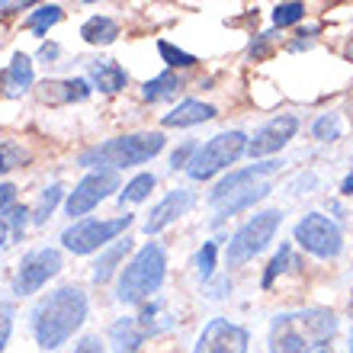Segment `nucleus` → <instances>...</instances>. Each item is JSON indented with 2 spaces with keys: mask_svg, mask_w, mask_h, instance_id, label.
<instances>
[{
  "mask_svg": "<svg viewBox=\"0 0 353 353\" xmlns=\"http://www.w3.org/2000/svg\"><path fill=\"white\" fill-rule=\"evenodd\" d=\"M23 3H0V13H10V10H19Z\"/></svg>",
  "mask_w": 353,
  "mask_h": 353,
  "instance_id": "nucleus-41",
  "label": "nucleus"
},
{
  "mask_svg": "<svg viewBox=\"0 0 353 353\" xmlns=\"http://www.w3.org/2000/svg\"><path fill=\"white\" fill-rule=\"evenodd\" d=\"M132 215H116V219H81L61 234V244L74 254H93L106 248L110 241H119L122 232H129Z\"/></svg>",
  "mask_w": 353,
  "mask_h": 353,
  "instance_id": "nucleus-7",
  "label": "nucleus"
},
{
  "mask_svg": "<svg viewBox=\"0 0 353 353\" xmlns=\"http://www.w3.org/2000/svg\"><path fill=\"white\" fill-rule=\"evenodd\" d=\"M315 353H325V350H315Z\"/></svg>",
  "mask_w": 353,
  "mask_h": 353,
  "instance_id": "nucleus-44",
  "label": "nucleus"
},
{
  "mask_svg": "<svg viewBox=\"0 0 353 353\" xmlns=\"http://www.w3.org/2000/svg\"><path fill=\"white\" fill-rule=\"evenodd\" d=\"M312 135H315L318 141H337L341 139V116H337V112L318 116L315 125H312Z\"/></svg>",
  "mask_w": 353,
  "mask_h": 353,
  "instance_id": "nucleus-27",
  "label": "nucleus"
},
{
  "mask_svg": "<svg viewBox=\"0 0 353 353\" xmlns=\"http://www.w3.org/2000/svg\"><path fill=\"white\" fill-rule=\"evenodd\" d=\"M26 215H29L26 205H13V209H10V219H13V238H23V228H26Z\"/></svg>",
  "mask_w": 353,
  "mask_h": 353,
  "instance_id": "nucleus-35",
  "label": "nucleus"
},
{
  "mask_svg": "<svg viewBox=\"0 0 353 353\" xmlns=\"http://www.w3.org/2000/svg\"><path fill=\"white\" fill-rule=\"evenodd\" d=\"M196 148H199V145H193V141H183V145H180L174 154H170V168H174V170L176 168H190V161H193Z\"/></svg>",
  "mask_w": 353,
  "mask_h": 353,
  "instance_id": "nucleus-34",
  "label": "nucleus"
},
{
  "mask_svg": "<svg viewBox=\"0 0 353 353\" xmlns=\"http://www.w3.org/2000/svg\"><path fill=\"white\" fill-rule=\"evenodd\" d=\"M74 353H106V350H103V341H100V337H81V344H77L74 347Z\"/></svg>",
  "mask_w": 353,
  "mask_h": 353,
  "instance_id": "nucleus-37",
  "label": "nucleus"
},
{
  "mask_svg": "<svg viewBox=\"0 0 353 353\" xmlns=\"http://www.w3.org/2000/svg\"><path fill=\"white\" fill-rule=\"evenodd\" d=\"M13 205H17V186L0 183V212H10Z\"/></svg>",
  "mask_w": 353,
  "mask_h": 353,
  "instance_id": "nucleus-36",
  "label": "nucleus"
},
{
  "mask_svg": "<svg viewBox=\"0 0 353 353\" xmlns=\"http://www.w3.org/2000/svg\"><path fill=\"white\" fill-rule=\"evenodd\" d=\"M116 190H119V174H116V170H110V168L90 170V174L71 190V196H68V215L81 222L87 212H93V209H97L106 196L116 193Z\"/></svg>",
  "mask_w": 353,
  "mask_h": 353,
  "instance_id": "nucleus-9",
  "label": "nucleus"
},
{
  "mask_svg": "<svg viewBox=\"0 0 353 353\" xmlns=\"http://www.w3.org/2000/svg\"><path fill=\"white\" fill-rule=\"evenodd\" d=\"M350 353H353V334H350Z\"/></svg>",
  "mask_w": 353,
  "mask_h": 353,
  "instance_id": "nucleus-43",
  "label": "nucleus"
},
{
  "mask_svg": "<svg viewBox=\"0 0 353 353\" xmlns=\"http://www.w3.org/2000/svg\"><path fill=\"white\" fill-rule=\"evenodd\" d=\"M215 254H219L215 241H205L203 248H199V254H196V267H199V276H203V279H212V273H215Z\"/></svg>",
  "mask_w": 353,
  "mask_h": 353,
  "instance_id": "nucleus-32",
  "label": "nucleus"
},
{
  "mask_svg": "<svg viewBox=\"0 0 353 353\" xmlns=\"http://www.w3.org/2000/svg\"><path fill=\"white\" fill-rule=\"evenodd\" d=\"M190 205H193V193H190V190H174V193H168L154 209H151L148 219H145V232L148 234L164 232L168 225H174L176 219H180V215L190 212Z\"/></svg>",
  "mask_w": 353,
  "mask_h": 353,
  "instance_id": "nucleus-13",
  "label": "nucleus"
},
{
  "mask_svg": "<svg viewBox=\"0 0 353 353\" xmlns=\"http://www.w3.org/2000/svg\"><path fill=\"white\" fill-rule=\"evenodd\" d=\"M87 321V296L81 286H61L32 312V331L42 350H58Z\"/></svg>",
  "mask_w": 353,
  "mask_h": 353,
  "instance_id": "nucleus-1",
  "label": "nucleus"
},
{
  "mask_svg": "<svg viewBox=\"0 0 353 353\" xmlns=\"http://www.w3.org/2000/svg\"><path fill=\"white\" fill-rule=\"evenodd\" d=\"M29 87H32V58L17 52L7 68V90L13 93V97H19V93H26Z\"/></svg>",
  "mask_w": 353,
  "mask_h": 353,
  "instance_id": "nucleus-22",
  "label": "nucleus"
},
{
  "mask_svg": "<svg viewBox=\"0 0 353 353\" xmlns=\"http://www.w3.org/2000/svg\"><path fill=\"white\" fill-rule=\"evenodd\" d=\"M58 19H61V7L58 3H46V7H36L32 13L26 17V26L36 32V36H46L48 29L55 26Z\"/></svg>",
  "mask_w": 353,
  "mask_h": 353,
  "instance_id": "nucleus-25",
  "label": "nucleus"
},
{
  "mask_svg": "<svg viewBox=\"0 0 353 353\" xmlns=\"http://www.w3.org/2000/svg\"><path fill=\"white\" fill-rule=\"evenodd\" d=\"M81 36H84L87 46H110V42H116V36H119V23L110 17H90L81 26Z\"/></svg>",
  "mask_w": 353,
  "mask_h": 353,
  "instance_id": "nucleus-21",
  "label": "nucleus"
},
{
  "mask_svg": "<svg viewBox=\"0 0 353 353\" xmlns=\"http://www.w3.org/2000/svg\"><path fill=\"white\" fill-rule=\"evenodd\" d=\"M215 106H209V103L203 100H183L176 103V110H170L168 116H164V125L168 129H186V125H203V122L215 119Z\"/></svg>",
  "mask_w": 353,
  "mask_h": 353,
  "instance_id": "nucleus-16",
  "label": "nucleus"
},
{
  "mask_svg": "<svg viewBox=\"0 0 353 353\" xmlns=\"http://www.w3.org/2000/svg\"><path fill=\"white\" fill-rule=\"evenodd\" d=\"M289 263H292V251H289V244H283V248H279V254L270 261L267 273H263V286H273V279H276L283 270H289Z\"/></svg>",
  "mask_w": 353,
  "mask_h": 353,
  "instance_id": "nucleus-30",
  "label": "nucleus"
},
{
  "mask_svg": "<svg viewBox=\"0 0 353 353\" xmlns=\"http://www.w3.org/2000/svg\"><path fill=\"white\" fill-rule=\"evenodd\" d=\"M3 244H7V222L0 219V248H3Z\"/></svg>",
  "mask_w": 353,
  "mask_h": 353,
  "instance_id": "nucleus-40",
  "label": "nucleus"
},
{
  "mask_svg": "<svg viewBox=\"0 0 353 353\" xmlns=\"http://www.w3.org/2000/svg\"><path fill=\"white\" fill-rule=\"evenodd\" d=\"M168 273V254L158 241H145L129 261V267L122 270L119 276V302L122 305H141L148 302L164 283Z\"/></svg>",
  "mask_w": 353,
  "mask_h": 353,
  "instance_id": "nucleus-3",
  "label": "nucleus"
},
{
  "mask_svg": "<svg viewBox=\"0 0 353 353\" xmlns=\"http://www.w3.org/2000/svg\"><path fill=\"white\" fill-rule=\"evenodd\" d=\"M183 90V81L174 74V71H164V74H158L154 81H148L145 84V100H164V97H176V93Z\"/></svg>",
  "mask_w": 353,
  "mask_h": 353,
  "instance_id": "nucleus-23",
  "label": "nucleus"
},
{
  "mask_svg": "<svg viewBox=\"0 0 353 353\" xmlns=\"http://www.w3.org/2000/svg\"><path fill=\"white\" fill-rule=\"evenodd\" d=\"M273 170H279V161H263V164H254V168L234 170V174H228L222 183H219L212 193H209V203H212V205H222L228 196L248 190V183H257V176H267V174H273Z\"/></svg>",
  "mask_w": 353,
  "mask_h": 353,
  "instance_id": "nucleus-14",
  "label": "nucleus"
},
{
  "mask_svg": "<svg viewBox=\"0 0 353 353\" xmlns=\"http://www.w3.org/2000/svg\"><path fill=\"white\" fill-rule=\"evenodd\" d=\"M347 58H350V61H353V42H350V46H347Z\"/></svg>",
  "mask_w": 353,
  "mask_h": 353,
  "instance_id": "nucleus-42",
  "label": "nucleus"
},
{
  "mask_svg": "<svg viewBox=\"0 0 353 353\" xmlns=\"http://www.w3.org/2000/svg\"><path fill=\"white\" fill-rule=\"evenodd\" d=\"M337 334V315L327 308H302L276 315L270 325V353H308Z\"/></svg>",
  "mask_w": 353,
  "mask_h": 353,
  "instance_id": "nucleus-2",
  "label": "nucleus"
},
{
  "mask_svg": "<svg viewBox=\"0 0 353 353\" xmlns=\"http://www.w3.org/2000/svg\"><path fill=\"white\" fill-rule=\"evenodd\" d=\"M302 17H305V3H279V7L273 10V23H276V26H292V23H299Z\"/></svg>",
  "mask_w": 353,
  "mask_h": 353,
  "instance_id": "nucleus-29",
  "label": "nucleus"
},
{
  "mask_svg": "<svg viewBox=\"0 0 353 353\" xmlns=\"http://www.w3.org/2000/svg\"><path fill=\"white\" fill-rule=\"evenodd\" d=\"M90 77L93 84L100 87L103 93H119L122 87L129 84V74L119 61H110V58H100V61H90Z\"/></svg>",
  "mask_w": 353,
  "mask_h": 353,
  "instance_id": "nucleus-18",
  "label": "nucleus"
},
{
  "mask_svg": "<svg viewBox=\"0 0 353 353\" xmlns=\"http://www.w3.org/2000/svg\"><path fill=\"white\" fill-rule=\"evenodd\" d=\"M61 193H65V190H61L58 183H52L48 190H42V196H39L36 209H32V222H36V225L46 222L48 215L55 212V205H58V199H61Z\"/></svg>",
  "mask_w": 353,
  "mask_h": 353,
  "instance_id": "nucleus-26",
  "label": "nucleus"
},
{
  "mask_svg": "<svg viewBox=\"0 0 353 353\" xmlns=\"http://www.w3.org/2000/svg\"><path fill=\"white\" fill-rule=\"evenodd\" d=\"M61 273V254L55 248H42V251H32L23 257L17 273V283H13V292L17 296H32L46 286L52 276Z\"/></svg>",
  "mask_w": 353,
  "mask_h": 353,
  "instance_id": "nucleus-10",
  "label": "nucleus"
},
{
  "mask_svg": "<svg viewBox=\"0 0 353 353\" xmlns=\"http://www.w3.org/2000/svg\"><path fill=\"white\" fill-rule=\"evenodd\" d=\"M248 344H251L248 327L234 325L228 318H212L203 327L193 353H248Z\"/></svg>",
  "mask_w": 353,
  "mask_h": 353,
  "instance_id": "nucleus-11",
  "label": "nucleus"
},
{
  "mask_svg": "<svg viewBox=\"0 0 353 353\" xmlns=\"http://www.w3.org/2000/svg\"><path fill=\"white\" fill-rule=\"evenodd\" d=\"M296 241L305 248L308 254H315L321 261H331L344 248V234L337 228V222H331L321 212H308L302 222L296 225Z\"/></svg>",
  "mask_w": 353,
  "mask_h": 353,
  "instance_id": "nucleus-8",
  "label": "nucleus"
},
{
  "mask_svg": "<svg viewBox=\"0 0 353 353\" xmlns=\"http://www.w3.org/2000/svg\"><path fill=\"white\" fill-rule=\"evenodd\" d=\"M36 97L48 106H61V103H77L90 97V84L84 77H71V81H46L36 87Z\"/></svg>",
  "mask_w": 353,
  "mask_h": 353,
  "instance_id": "nucleus-15",
  "label": "nucleus"
},
{
  "mask_svg": "<svg viewBox=\"0 0 353 353\" xmlns=\"http://www.w3.org/2000/svg\"><path fill=\"white\" fill-rule=\"evenodd\" d=\"M164 148V135L161 132H139V135H119V139H110L103 145H93V148L81 151L77 164L81 168H135V164H145L154 154H161Z\"/></svg>",
  "mask_w": 353,
  "mask_h": 353,
  "instance_id": "nucleus-4",
  "label": "nucleus"
},
{
  "mask_svg": "<svg viewBox=\"0 0 353 353\" xmlns=\"http://www.w3.org/2000/svg\"><path fill=\"white\" fill-rule=\"evenodd\" d=\"M341 193H344V196H353V170L344 176V183H341Z\"/></svg>",
  "mask_w": 353,
  "mask_h": 353,
  "instance_id": "nucleus-39",
  "label": "nucleus"
},
{
  "mask_svg": "<svg viewBox=\"0 0 353 353\" xmlns=\"http://www.w3.org/2000/svg\"><path fill=\"white\" fill-rule=\"evenodd\" d=\"M132 251V241L129 238H119V241H112L106 251L100 254V261L93 263V283H110V276L116 273V267H119L122 261H125V254Z\"/></svg>",
  "mask_w": 353,
  "mask_h": 353,
  "instance_id": "nucleus-19",
  "label": "nucleus"
},
{
  "mask_svg": "<svg viewBox=\"0 0 353 353\" xmlns=\"http://www.w3.org/2000/svg\"><path fill=\"white\" fill-rule=\"evenodd\" d=\"M110 334H112V350L116 353H139L141 341L148 334H154V331L141 325L139 318H119Z\"/></svg>",
  "mask_w": 353,
  "mask_h": 353,
  "instance_id": "nucleus-17",
  "label": "nucleus"
},
{
  "mask_svg": "<svg viewBox=\"0 0 353 353\" xmlns=\"http://www.w3.org/2000/svg\"><path fill=\"white\" fill-rule=\"evenodd\" d=\"M23 161H29V154L19 145H13V141H3L0 145V170H13V168H19Z\"/></svg>",
  "mask_w": 353,
  "mask_h": 353,
  "instance_id": "nucleus-31",
  "label": "nucleus"
},
{
  "mask_svg": "<svg viewBox=\"0 0 353 353\" xmlns=\"http://www.w3.org/2000/svg\"><path fill=\"white\" fill-rule=\"evenodd\" d=\"M279 225H283V212H276V209L254 215L251 222H244L241 228L234 232L232 241H228V251H225L228 267H241V263H248L251 257H257V254L273 241V234L279 232Z\"/></svg>",
  "mask_w": 353,
  "mask_h": 353,
  "instance_id": "nucleus-6",
  "label": "nucleus"
},
{
  "mask_svg": "<svg viewBox=\"0 0 353 353\" xmlns=\"http://www.w3.org/2000/svg\"><path fill=\"white\" fill-rule=\"evenodd\" d=\"M158 52H161V58H164L170 68H193L196 65V55H190V52H183V48H176V46H170L168 39H161L158 42Z\"/></svg>",
  "mask_w": 353,
  "mask_h": 353,
  "instance_id": "nucleus-28",
  "label": "nucleus"
},
{
  "mask_svg": "<svg viewBox=\"0 0 353 353\" xmlns=\"http://www.w3.org/2000/svg\"><path fill=\"white\" fill-rule=\"evenodd\" d=\"M10 334H13V305L0 302V353L10 344Z\"/></svg>",
  "mask_w": 353,
  "mask_h": 353,
  "instance_id": "nucleus-33",
  "label": "nucleus"
},
{
  "mask_svg": "<svg viewBox=\"0 0 353 353\" xmlns=\"http://www.w3.org/2000/svg\"><path fill=\"white\" fill-rule=\"evenodd\" d=\"M154 174H139L132 176L129 183H125V190H119V203L122 205H132V203H141V199H148L151 190H154Z\"/></svg>",
  "mask_w": 353,
  "mask_h": 353,
  "instance_id": "nucleus-24",
  "label": "nucleus"
},
{
  "mask_svg": "<svg viewBox=\"0 0 353 353\" xmlns=\"http://www.w3.org/2000/svg\"><path fill=\"white\" fill-rule=\"evenodd\" d=\"M248 141L251 139L244 132H222V135H215V139H209L205 145L196 148L186 174L193 180H209V176H215L219 170L228 168V164H234L241 154H248Z\"/></svg>",
  "mask_w": 353,
  "mask_h": 353,
  "instance_id": "nucleus-5",
  "label": "nucleus"
},
{
  "mask_svg": "<svg viewBox=\"0 0 353 353\" xmlns=\"http://www.w3.org/2000/svg\"><path fill=\"white\" fill-rule=\"evenodd\" d=\"M42 58H46V61H52V58H58V46H52V42H46V46H42Z\"/></svg>",
  "mask_w": 353,
  "mask_h": 353,
  "instance_id": "nucleus-38",
  "label": "nucleus"
},
{
  "mask_svg": "<svg viewBox=\"0 0 353 353\" xmlns=\"http://www.w3.org/2000/svg\"><path fill=\"white\" fill-rule=\"evenodd\" d=\"M270 190H273V186H267V183H251L248 190H241V193L228 196V199L222 203V209H219V219H215V222H222V219H228V215H234V212H244V209H251L254 203L267 199Z\"/></svg>",
  "mask_w": 353,
  "mask_h": 353,
  "instance_id": "nucleus-20",
  "label": "nucleus"
},
{
  "mask_svg": "<svg viewBox=\"0 0 353 353\" xmlns=\"http://www.w3.org/2000/svg\"><path fill=\"white\" fill-rule=\"evenodd\" d=\"M296 132H299V119L292 116V112H283V116H276V119L263 122L261 129H257V135L248 141V154H251V158H263V154H273V151L286 148Z\"/></svg>",
  "mask_w": 353,
  "mask_h": 353,
  "instance_id": "nucleus-12",
  "label": "nucleus"
}]
</instances>
